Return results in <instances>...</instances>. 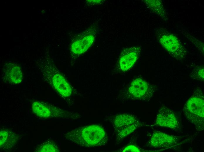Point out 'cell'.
I'll return each instance as SVG.
<instances>
[{
	"label": "cell",
	"instance_id": "4fadbf2b",
	"mask_svg": "<svg viewBox=\"0 0 204 152\" xmlns=\"http://www.w3.org/2000/svg\"><path fill=\"white\" fill-rule=\"evenodd\" d=\"M134 115L125 113L115 116L113 120V126L116 131L125 126L139 122Z\"/></svg>",
	"mask_w": 204,
	"mask_h": 152
},
{
	"label": "cell",
	"instance_id": "6da1fadb",
	"mask_svg": "<svg viewBox=\"0 0 204 152\" xmlns=\"http://www.w3.org/2000/svg\"><path fill=\"white\" fill-rule=\"evenodd\" d=\"M69 141L82 147H96L105 145L108 136L104 129L97 125H92L78 127L64 134Z\"/></svg>",
	"mask_w": 204,
	"mask_h": 152
},
{
	"label": "cell",
	"instance_id": "5bb4252c",
	"mask_svg": "<svg viewBox=\"0 0 204 152\" xmlns=\"http://www.w3.org/2000/svg\"><path fill=\"white\" fill-rule=\"evenodd\" d=\"M146 6L154 13L159 15L164 20H168L167 13L162 2L161 0H145Z\"/></svg>",
	"mask_w": 204,
	"mask_h": 152
},
{
	"label": "cell",
	"instance_id": "2e32d148",
	"mask_svg": "<svg viewBox=\"0 0 204 152\" xmlns=\"http://www.w3.org/2000/svg\"><path fill=\"white\" fill-rule=\"evenodd\" d=\"M35 151L38 152H59L57 145L53 141H48L41 144L36 148Z\"/></svg>",
	"mask_w": 204,
	"mask_h": 152
},
{
	"label": "cell",
	"instance_id": "9a60e30c",
	"mask_svg": "<svg viewBox=\"0 0 204 152\" xmlns=\"http://www.w3.org/2000/svg\"><path fill=\"white\" fill-rule=\"evenodd\" d=\"M141 125V123L139 122L125 126L119 129L116 131V141L118 142L120 141L133 132Z\"/></svg>",
	"mask_w": 204,
	"mask_h": 152
},
{
	"label": "cell",
	"instance_id": "277c9868",
	"mask_svg": "<svg viewBox=\"0 0 204 152\" xmlns=\"http://www.w3.org/2000/svg\"><path fill=\"white\" fill-rule=\"evenodd\" d=\"M157 41L173 58L181 60L187 54V50L175 34L162 27L158 28L155 32Z\"/></svg>",
	"mask_w": 204,
	"mask_h": 152
},
{
	"label": "cell",
	"instance_id": "5b68a950",
	"mask_svg": "<svg viewBox=\"0 0 204 152\" xmlns=\"http://www.w3.org/2000/svg\"><path fill=\"white\" fill-rule=\"evenodd\" d=\"M32 107L34 114L40 118L76 119L81 118V115L76 112L64 110L44 102L35 101Z\"/></svg>",
	"mask_w": 204,
	"mask_h": 152
},
{
	"label": "cell",
	"instance_id": "ba28073f",
	"mask_svg": "<svg viewBox=\"0 0 204 152\" xmlns=\"http://www.w3.org/2000/svg\"><path fill=\"white\" fill-rule=\"evenodd\" d=\"M155 125L173 129L179 127L178 120L174 112L165 106H162L159 109L156 117Z\"/></svg>",
	"mask_w": 204,
	"mask_h": 152
},
{
	"label": "cell",
	"instance_id": "8992f818",
	"mask_svg": "<svg viewBox=\"0 0 204 152\" xmlns=\"http://www.w3.org/2000/svg\"><path fill=\"white\" fill-rule=\"evenodd\" d=\"M153 86L141 78L134 80L128 89L129 95L133 99L149 101L155 92Z\"/></svg>",
	"mask_w": 204,
	"mask_h": 152
},
{
	"label": "cell",
	"instance_id": "7c38bea8",
	"mask_svg": "<svg viewBox=\"0 0 204 152\" xmlns=\"http://www.w3.org/2000/svg\"><path fill=\"white\" fill-rule=\"evenodd\" d=\"M19 140V137L14 132L8 129L2 130L0 132V148L7 150L14 147Z\"/></svg>",
	"mask_w": 204,
	"mask_h": 152
},
{
	"label": "cell",
	"instance_id": "3957f363",
	"mask_svg": "<svg viewBox=\"0 0 204 152\" xmlns=\"http://www.w3.org/2000/svg\"><path fill=\"white\" fill-rule=\"evenodd\" d=\"M204 99L202 91L198 89L188 100L183 110L186 117L199 131L204 128Z\"/></svg>",
	"mask_w": 204,
	"mask_h": 152
},
{
	"label": "cell",
	"instance_id": "9c48e42d",
	"mask_svg": "<svg viewBox=\"0 0 204 152\" xmlns=\"http://www.w3.org/2000/svg\"><path fill=\"white\" fill-rule=\"evenodd\" d=\"M140 51V47L137 46L124 49L121 53L120 57L119 66L120 69L125 71L131 68L138 58Z\"/></svg>",
	"mask_w": 204,
	"mask_h": 152
},
{
	"label": "cell",
	"instance_id": "8fae6325",
	"mask_svg": "<svg viewBox=\"0 0 204 152\" xmlns=\"http://www.w3.org/2000/svg\"><path fill=\"white\" fill-rule=\"evenodd\" d=\"M94 33L84 34L80 38L73 42L71 46V51L75 55H80L86 51L90 47L95 39Z\"/></svg>",
	"mask_w": 204,
	"mask_h": 152
},
{
	"label": "cell",
	"instance_id": "7a4b0ae2",
	"mask_svg": "<svg viewBox=\"0 0 204 152\" xmlns=\"http://www.w3.org/2000/svg\"><path fill=\"white\" fill-rule=\"evenodd\" d=\"M39 68L43 80L62 97L70 96L72 89L70 84L50 59L45 58L41 61Z\"/></svg>",
	"mask_w": 204,
	"mask_h": 152
},
{
	"label": "cell",
	"instance_id": "30bf717a",
	"mask_svg": "<svg viewBox=\"0 0 204 152\" xmlns=\"http://www.w3.org/2000/svg\"><path fill=\"white\" fill-rule=\"evenodd\" d=\"M23 79L22 70L15 63H6L3 68L2 79L5 82L11 84L20 83Z\"/></svg>",
	"mask_w": 204,
	"mask_h": 152
},
{
	"label": "cell",
	"instance_id": "52a82bcc",
	"mask_svg": "<svg viewBox=\"0 0 204 152\" xmlns=\"http://www.w3.org/2000/svg\"><path fill=\"white\" fill-rule=\"evenodd\" d=\"M180 136L169 134L159 131L152 134L149 145L154 148H164L174 146L178 144L182 139Z\"/></svg>",
	"mask_w": 204,
	"mask_h": 152
},
{
	"label": "cell",
	"instance_id": "e0dca14e",
	"mask_svg": "<svg viewBox=\"0 0 204 152\" xmlns=\"http://www.w3.org/2000/svg\"><path fill=\"white\" fill-rule=\"evenodd\" d=\"M123 152H140L141 150L137 147L134 145H129L126 146L122 150Z\"/></svg>",
	"mask_w": 204,
	"mask_h": 152
},
{
	"label": "cell",
	"instance_id": "ac0fdd59",
	"mask_svg": "<svg viewBox=\"0 0 204 152\" xmlns=\"http://www.w3.org/2000/svg\"><path fill=\"white\" fill-rule=\"evenodd\" d=\"M196 70V78L201 81L204 80V68L200 67Z\"/></svg>",
	"mask_w": 204,
	"mask_h": 152
}]
</instances>
